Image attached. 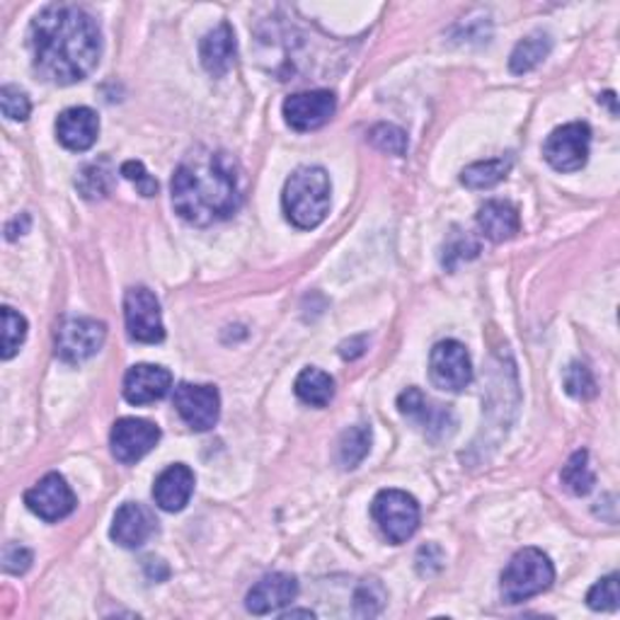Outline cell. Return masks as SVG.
Masks as SVG:
<instances>
[{
	"label": "cell",
	"instance_id": "obj_1",
	"mask_svg": "<svg viewBox=\"0 0 620 620\" xmlns=\"http://www.w3.org/2000/svg\"><path fill=\"white\" fill-rule=\"evenodd\" d=\"M32 64L46 83L74 86L86 80L102 54L95 18L78 5H46L30 25Z\"/></svg>",
	"mask_w": 620,
	"mask_h": 620
},
{
	"label": "cell",
	"instance_id": "obj_2",
	"mask_svg": "<svg viewBox=\"0 0 620 620\" xmlns=\"http://www.w3.org/2000/svg\"><path fill=\"white\" fill-rule=\"evenodd\" d=\"M172 206L194 226H212L240 208V170L226 150L187 158L172 174Z\"/></svg>",
	"mask_w": 620,
	"mask_h": 620
},
{
	"label": "cell",
	"instance_id": "obj_3",
	"mask_svg": "<svg viewBox=\"0 0 620 620\" xmlns=\"http://www.w3.org/2000/svg\"><path fill=\"white\" fill-rule=\"evenodd\" d=\"M330 174L323 168H298L286 180L282 206L286 218L301 230L318 228L330 212Z\"/></svg>",
	"mask_w": 620,
	"mask_h": 620
},
{
	"label": "cell",
	"instance_id": "obj_4",
	"mask_svg": "<svg viewBox=\"0 0 620 620\" xmlns=\"http://www.w3.org/2000/svg\"><path fill=\"white\" fill-rule=\"evenodd\" d=\"M555 567L550 557L538 548H523L509 560L501 572V599L507 604H521L553 587Z\"/></svg>",
	"mask_w": 620,
	"mask_h": 620
},
{
	"label": "cell",
	"instance_id": "obj_5",
	"mask_svg": "<svg viewBox=\"0 0 620 620\" xmlns=\"http://www.w3.org/2000/svg\"><path fill=\"white\" fill-rule=\"evenodd\" d=\"M373 519L391 543H405L419 529V505L403 489H383L371 507Z\"/></svg>",
	"mask_w": 620,
	"mask_h": 620
},
{
	"label": "cell",
	"instance_id": "obj_6",
	"mask_svg": "<svg viewBox=\"0 0 620 620\" xmlns=\"http://www.w3.org/2000/svg\"><path fill=\"white\" fill-rule=\"evenodd\" d=\"M104 337H108V327L100 320L66 318L56 330V357L64 364H83L100 352Z\"/></svg>",
	"mask_w": 620,
	"mask_h": 620
},
{
	"label": "cell",
	"instance_id": "obj_7",
	"mask_svg": "<svg viewBox=\"0 0 620 620\" xmlns=\"http://www.w3.org/2000/svg\"><path fill=\"white\" fill-rule=\"evenodd\" d=\"M589 144L591 128L582 122H572L555 128V132L545 138L543 158L548 160L550 168L560 172H575L587 166Z\"/></svg>",
	"mask_w": 620,
	"mask_h": 620
},
{
	"label": "cell",
	"instance_id": "obj_8",
	"mask_svg": "<svg viewBox=\"0 0 620 620\" xmlns=\"http://www.w3.org/2000/svg\"><path fill=\"white\" fill-rule=\"evenodd\" d=\"M124 320L126 332L142 345H158L166 339V327H162L160 303L154 291L144 286L128 289L124 296Z\"/></svg>",
	"mask_w": 620,
	"mask_h": 620
},
{
	"label": "cell",
	"instance_id": "obj_9",
	"mask_svg": "<svg viewBox=\"0 0 620 620\" xmlns=\"http://www.w3.org/2000/svg\"><path fill=\"white\" fill-rule=\"evenodd\" d=\"M397 409L409 422L419 427L431 441H441L453 435L455 417L449 405H439L419 388H407L397 397Z\"/></svg>",
	"mask_w": 620,
	"mask_h": 620
},
{
	"label": "cell",
	"instance_id": "obj_10",
	"mask_svg": "<svg viewBox=\"0 0 620 620\" xmlns=\"http://www.w3.org/2000/svg\"><path fill=\"white\" fill-rule=\"evenodd\" d=\"M429 373L437 388L459 393L473 381V364L467 349L455 339H443L429 357Z\"/></svg>",
	"mask_w": 620,
	"mask_h": 620
},
{
	"label": "cell",
	"instance_id": "obj_11",
	"mask_svg": "<svg viewBox=\"0 0 620 620\" xmlns=\"http://www.w3.org/2000/svg\"><path fill=\"white\" fill-rule=\"evenodd\" d=\"M174 409L194 431H206L218 422L221 397L214 385L180 383L172 395Z\"/></svg>",
	"mask_w": 620,
	"mask_h": 620
},
{
	"label": "cell",
	"instance_id": "obj_12",
	"mask_svg": "<svg viewBox=\"0 0 620 620\" xmlns=\"http://www.w3.org/2000/svg\"><path fill=\"white\" fill-rule=\"evenodd\" d=\"M25 505L44 521H61L76 509V495L58 473L44 475L37 485L25 493Z\"/></svg>",
	"mask_w": 620,
	"mask_h": 620
},
{
	"label": "cell",
	"instance_id": "obj_13",
	"mask_svg": "<svg viewBox=\"0 0 620 620\" xmlns=\"http://www.w3.org/2000/svg\"><path fill=\"white\" fill-rule=\"evenodd\" d=\"M158 441L160 429L146 422V419L124 417L112 427V453L114 459L124 465L142 461L146 453L156 449Z\"/></svg>",
	"mask_w": 620,
	"mask_h": 620
},
{
	"label": "cell",
	"instance_id": "obj_14",
	"mask_svg": "<svg viewBox=\"0 0 620 620\" xmlns=\"http://www.w3.org/2000/svg\"><path fill=\"white\" fill-rule=\"evenodd\" d=\"M337 110V100L330 90H311V92H296V95L286 98L284 102V116L286 124L296 132H313L332 120Z\"/></svg>",
	"mask_w": 620,
	"mask_h": 620
},
{
	"label": "cell",
	"instance_id": "obj_15",
	"mask_svg": "<svg viewBox=\"0 0 620 620\" xmlns=\"http://www.w3.org/2000/svg\"><path fill=\"white\" fill-rule=\"evenodd\" d=\"M172 388V373L156 364H136L124 376V397L132 405H150L162 401Z\"/></svg>",
	"mask_w": 620,
	"mask_h": 620
},
{
	"label": "cell",
	"instance_id": "obj_16",
	"mask_svg": "<svg viewBox=\"0 0 620 620\" xmlns=\"http://www.w3.org/2000/svg\"><path fill=\"white\" fill-rule=\"evenodd\" d=\"M298 596V582L296 577L284 575V572H274L255 584L248 594V611L255 616H267L282 611Z\"/></svg>",
	"mask_w": 620,
	"mask_h": 620
},
{
	"label": "cell",
	"instance_id": "obj_17",
	"mask_svg": "<svg viewBox=\"0 0 620 620\" xmlns=\"http://www.w3.org/2000/svg\"><path fill=\"white\" fill-rule=\"evenodd\" d=\"M100 134V116L90 108H71L58 114L56 120V136L64 148L83 154L92 148Z\"/></svg>",
	"mask_w": 620,
	"mask_h": 620
},
{
	"label": "cell",
	"instance_id": "obj_18",
	"mask_svg": "<svg viewBox=\"0 0 620 620\" xmlns=\"http://www.w3.org/2000/svg\"><path fill=\"white\" fill-rule=\"evenodd\" d=\"M156 533V519L138 501H126L114 514L112 538L122 548H142Z\"/></svg>",
	"mask_w": 620,
	"mask_h": 620
},
{
	"label": "cell",
	"instance_id": "obj_19",
	"mask_svg": "<svg viewBox=\"0 0 620 620\" xmlns=\"http://www.w3.org/2000/svg\"><path fill=\"white\" fill-rule=\"evenodd\" d=\"M192 493H194V473L182 463L166 467V471L156 477L154 497L156 505L162 511H182L187 505H190Z\"/></svg>",
	"mask_w": 620,
	"mask_h": 620
},
{
	"label": "cell",
	"instance_id": "obj_20",
	"mask_svg": "<svg viewBox=\"0 0 620 620\" xmlns=\"http://www.w3.org/2000/svg\"><path fill=\"white\" fill-rule=\"evenodd\" d=\"M236 34H233V27L228 22H221L216 30H212L202 40V46H199V56H202V66L206 68L208 74L214 78H224L233 64H236Z\"/></svg>",
	"mask_w": 620,
	"mask_h": 620
},
{
	"label": "cell",
	"instance_id": "obj_21",
	"mask_svg": "<svg viewBox=\"0 0 620 620\" xmlns=\"http://www.w3.org/2000/svg\"><path fill=\"white\" fill-rule=\"evenodd\" d=\"M477 226L483 230V236L493 243H505L511 240L521 230V218L517 206L501 199H493L480 206L477 212Z\"/></svg>",
	"mask_w": 620,
	"mask_h": 620
},
{
	"label": "cell",
	"instance_id": "obj_22",
	"mask_svg": "<svg viewBox=\"0 0 620 620\" xmlns=\"http://www.w3.org/2000/svg\"><path fill=\"white\" fill-rule=\"evenodd\" d=\"M550 49H553V40H550V34L545 32L529 34V37L521 40L517 44V49L511 52V58H509L511 74L523 76V74L533 71L538 64L545 61Z\"/></svg>",
	"mask_w": 620,
	"mask_h": 620
},
{
	"label": "cell",
	"instance_id": "obj_23",
	"mask_svg": "<svg viewBox=\"0 0 620 620\" xmlns=\"http://www.w3.org/2000/svg\"><path fill=\"white\" fill-rule=\"evenodd\" d=\"M294 391L306 405L325 407V405H330L332 395H335V381L330 379V373L311 367V369H303L298 373V379L294 383Z\"/></svg>",
	"mask_w": 620,
	"mask_h": 620
},
{
	"label": "cell",
	"instance_id": "obj_24",
	"mask_svg": "<svg viewBox=\"0 0 620 620\" xmlns=\"http://www.w3.org/2000/svg\"><path fill=\"white\" fill-rule=\"evenodd\" d=\"M371 451V427L357 425L349 427L337 441V463L342 471H352Z\"/></svg>",
	"mask_w": 620,
	"mask_h": 620
},
{
	"label": "cell",
	"instance_id": "obj_25",
	"mask_svg": "<svg viewBox=\"0 0 620 620\" xmlns=\"http://www.w3.org/2000/svg\"><path fill=\"white\" fill-rule=\"evenodd\" d=\"M511 156L505 158H493L485 162H473L461 172V182L467 187V190H489V187L499 184L501 180L507 178L511 170Z\"/></svg>",
	"mask_w": 620,
	"mask_h": 620
},
{
	"label": "cell",
	"instance_id": "obj_26",
	"mask_svg": "<svg viewBox=\"0 0 620 620\" xmlns=\"http://www.w3.org/2000/svg\"><path fill=\"white\" fill-rule=\"evenodd\" d=\"M76 184H78L80 194L90 199V202L108 196L112 192V170L108 166V160L88 162V166L80 170Z\"/></svg>",
	"mask_w": 620,
	"mask_h": 620
},
{
	"label": "cell",
	"instance_id": "obj_27",
	"mask_svg": "<svg viewBox=\"0 0 620 620\" xmlns=\"http://www.w3.org/2000/svg\"><path fill=\"white\" fill-rule=\"evenodd\" d=\"M594 483H596V477H594V471L589 465V453L577 451L567 461V465L563 467V485L570 489L572 495L584 497V495L591 493Z\"/></svg>",
	"mask_w": 620,
	"mask_h": 620
},
{
	"label": "cell",
	"instance_id": "obj_28",
	"mask_svg": "<svg viewBox=\"0 0 620 620\" xmlns=\"http://www.w3.org/2000/svg\"><path fill=\"white\" fill-rule=\"evenodd\" d=\"M27 337V320L22 318L18 311H13L10 306L3 308V357L5 361L13 359L18 354V349L22 347Z\"/></svg>",
	"mask_w": 620,
	"mask_h": 620
},
{
	"label": "cell",
	"instance_id": "obj_29",
	"mask_svg": "<svg viewBox=\"0 0 620 620\" xmlns=\"http://www.w3.org/2000/svg\"><path fill=\"white\" fill-rule=\"evenodd\" d=\"M369 142L376 146L383 154L391 156H405L407 154V134L403 132L401 126L393 124H379L371 128Z\"/></svg>",
	"mask_w": 620,
	"mask_h": 620
},
{
	"label": "cell",
	"instance_id": "obj_30",
	"mask_svg": "<svg viewBox=\"0 0 620 620\" xmlns=\"http://www.w3.org/2000/svg\"><path fill=\"white\" fill-rule=\"evenodd\" d=\"M563 383H565V391L572 397H577V401H591V397H596V393H599V388H596V381L591 376V371L584 367V364H572L565 371Z\"/></svg>",
	"mask_w": 620,
	"mask_h": 620
},
{
	"label": "cell",
	"instance_id": "obj_31",
	"mask_svg": "<svg viewBox=\"0 0 620 620\" xmlns=\"http://www.w3.org/2000/svg\"><path fill=\"white\" fill-rule=\"evenodd\" d=\"M620 601L618 591V575H608L601 582H596L587 594V604L594 611H616Z\"/></svg>",
	"mask_w": 620,
	"mask_h": 620
},
{
	"label": "cell",
	"instance_id": "obj_32",
	"mask_svg": "<svg viewBox=\"0 0 620 620\" xmlns=\"http://www.w3.org/2000/svg\"><path fill=\"white\" fill-rule=\"evenodd\" d=\"M0 110L13 122H25L32 112V102L25 90L15 86H3L0 88Z\"/></svg>",
	"mask_w": 620,
	"mask_h": 620
},
{
	"label": "cell",
	"instance_id": "obj_33",
	"mask_svg": "<svg viewBox=\"0 0 620 620\" xmlns=\"http://www.w3.org/2000/svg\"><path fill=\"white\" fill-rule=\"evenodd\" d=\"M385 589L379 579H367L357 591V616L373 618L383 611Z\"/></svg>",
	"mask_w": 620,
	"mask_h": 620
},
{
	"label": "cell",
	"instance_id": "obj_34",
	"mask_svg": "<svg viewBox=\"0 0 620 620\" xmlns=\"http://www.w3.org/2000/svg\"><path fill=\"white\" fill-rule=\"evenodd\" d=\"M122 174L136 187L138 194H144V196H156L158 194V182L146 172L144 162L126 160L122 166Z\"/></svg>",
	"mask_w": 620,
	"mask_h": 620
},
{
	"label": "cell",
	"instance_id": "obj_35",
	"mask_svg": "<svg viewBox=\"0 0 620 620\" xmlns=\"http://www.w3.org/2000/svg\"><path fill=\"white\" fill-rule=\"evenodd\" d=\"M477 252H480V245L473 238H467V236L453 238L447 245V252H443V267L455 269V264L463 260H471V257H477Z\"/></svg>",
	"mask_w": 620,
	"mask_h": 620
},
{
	"label": "cell",
	"instance_id": "obj_36",
	"mask_svg": "<svg viewBox=\"0 0 620 620\" xmlns=\"http://www.w3.org/2000/svg\"><path fill=\"white\" fill-rule=\"evenodd\" d=\"M443 567V550L435 543L422 545L417 553V572L422 577H431Z\"/></svg>",
	"mask_w": 620,
	"mask_h": 620
},
{
	"label": "cell",
	"instance_id": "obj_37",
	"mask_svg": "<svg viewBox=\"0 0 620 620\" xmlns=\"http://www.w3.org/2000/svg\"><path fill=\"white\" fill-rule=\"evenodd\" d=\"M32 565V553L25 545H8L3 553V567L10 575H25Z\"/></svg>",
	"mask_w": 620,
	"mask_h": 620
},
{
	"label": "cell",
	"instance_id": "obj_38",
	"mask_svg": "<svg viewBox=\"0 0 620 620\" xmlns=\"http://www.w3.org/2000/svg\"><path fill=\"white\" fill-rule=\"evenodd\" d=\"M364 349H367V337H352V339H347V342L339 345V354H342V359L352 361L364 354Z\"/></svg>",
	"mask_w": 620,
	"mask_h": 620
},
{
	"label": "cell",
	"instance_id": "obj_39",
	"mask_svg": "<svg viewBox=\"0 0 620 620\" xmlns=\"http://www.w3.org/2000/svg\"><path fill=\"white\" fill-rule=\"evenodd\" d=\"M282 618H284V620H291V618H308V620H313L315 613H313V611H298V608L294 611V608H291V611L282 613Z\"/></svg>",
	"mask_w": 620,
	"mask_h": 620
}]
</instances>
